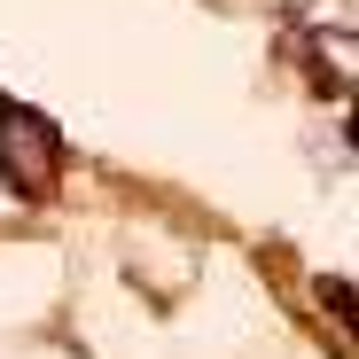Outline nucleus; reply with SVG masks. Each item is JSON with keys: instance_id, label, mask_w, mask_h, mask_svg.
Masks as SVG:
<instances>
[{"instance_id": "1", "label": "nucleus", "mask_w": 359, "mask_h": 359, "mask_svg": "<svg viewBox=\"0 0 359 359\" xmlns=\"http://www.w3.org/2000/svg\"><path fill=\"white\" fill-rule=\"evenodd\" d=\"M0 180L24 203H47L55 180H63V126L16 94H0Z\"/></svg>"}]
</instances>
